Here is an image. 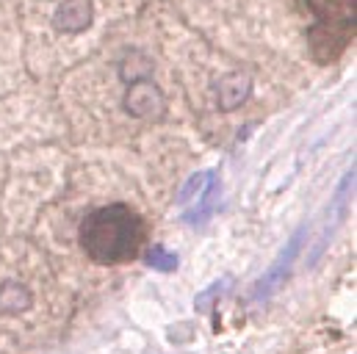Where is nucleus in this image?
<instances>
[{"mask_svg":"<svg viewBox=\"0 0 357 354\" xmlns=\"http://www.w3.org/2000/svg\"><path fill=\"white\" fill-rule=\"evenodd\" d=\"M91 22V3L89 0H64L56 8V28L64 33H78L89 28Z\"/></svg>","mask_w":357,"mask_h":354,"instance_id":"obj_4","label":"nucleus"},{"mask_svg":"<svg viewBox=\"0 0 357 354\" xmlns=\"http://www.w3.org/2000/svg\"><path fill=\"white\" fill-rule=\"evenodd\" d=\"M144 261H147L150 268L164 271V274H169V271H175V268H178V255H175V252H169V249H167V247H161V244H153V247L147 249Z\"/></svg>","mask_w":357,"mask_h":354,"instance_id":"obj_9","label":"nucleus"},{"mask_svg":"<svg viewBox=\"0 0 357 354\" xmlns=\"http://www.w3.org/2000/svg\"><path fill=\"white\" fill-rule=\"evenodd\" d=\"M197 205L191 208V210H185L183 213V219L188 222V224H202L211 213H213V208H216V202H219V180H213L211 185H208V191L199 197V199H194Z\"/></svg>","mask_w":357,"mask_h":354,"instance_id":"obj_7","label":"nucleus"},{"mask_svg":"<svg viewBox=\"0 0 357 354\" xmlns=\"http://www.w3.org/2000/svg\"><path fill=\"white\" fill-rule=\"evenodd\" d=\"M144 222L128 205H105L91 210L81 224V244L94 263H125L139 255Z\"/></svg>","mask_w":357,"mask_h":354,"instance_id":"obj_1","label":"nucleus"},{"mask_svg":"<svg viewBox=\"0 0 357 354\" xmlns=\"http://www.w3.org/2000/svg\"><path fill=\"white\" fill-rule=\"evenodd\" d=\"M305 233H307V227H299V230H296V236L288 241V247L282 249V255L277 258V263L271 266L266 274L261 277V282L255 285L252 299H266V296H271V293L282 285L285 274L291 271V263L296 261V255H299V249H302V238H305Z\"/></svg>","mask_w":357,"mask_h":354,"instance_id":"obj_3","label":"nucleus"},{"mask_svg":"<svg viewBox=\"0 0 357 354\" xmlns=\"http://www.w3.org/2000/svg\"><path fill=\"white\" fill-rule=\"evenodd\" d=\"M227 285H230V279L225 277L222 282H213L208 291H202V293H197V299H194V305H197V310H211V302L216 299V296H222L225 291H227Z\"/></svg>","mask_w":357,"mask_h":354,"instance_id":"obj_11","label":"nucleus"},{"mask_svg":"<svg viewBox=\"0 0 357 354\" xmlns=\"http://www.w3.org/2000/svg\"><path fill=\"white\" fill-rule=\"evenodd\" d=\"M31 302H33V296H31V291H28L25 285L6 282V285L0 288V313H6V316L22 313L25 307H31Z\"/></svg>","mask_w":357,"mask_h":354,"instance_id":"obj_5","label":"nucleus"},{"mask_svg":"<svg viewBox=\"0 0 357 354\" xmlns=\"http://www.w3.org/2000/svg\"><path fill=\"white\" fill-rule=\"evenodd\" d=\"M313 22L307 45L316 64H335L355 42V0H305Z\"/></svg>","mask_w":357,"mask_h":354,"instance_id":"obj_2","label":"nucleus"},{"mask_svg":"<svg viewBox=\"0 0 357 354\" xmlns=\"http://www.w3.org/2000/svg\"><path fill=\"white\" fill-rule=\"evenodd\" d=\"M153 108H161V94L150 84H139L130 88L128 94V111H133L136 116H150Z\"/></svg>","mask_w":357,"mask_h":354,"instance_id":"obj_6","label":"nucleus"},{"mask_svg":"<svg viewBox=\"0 0 357 354\" xmlns=\"http://www.w3.org/2000/svg\"><path fill=\"white\" fill-rule=\"evenodd\" d=\"M247 94H250V86H247V81H244L241 75L225 78L222 86H219V105H222L225 111H233L238 102L247 100Z\"/></svg>","mask_w":357,"mask_h":354,"instance_id":"obj_8","label":"nucleus"},{"mask_svg":"<svg viewBox=\"0 0 357 354\" xmlns=\"http://www.w3.org/2000/svg\"><path fill=\"white\" fill-rule=\"evenodd\" d=\"M213 180H216L213 172H199V175H194L183 185V191H180V205H188V202L199 199V197L208 191V185H211Z\"/></svg>","mask_w":357,"mask_h":354,"instance_id":"obj_10","label":"nucleus"}]
</instances>
